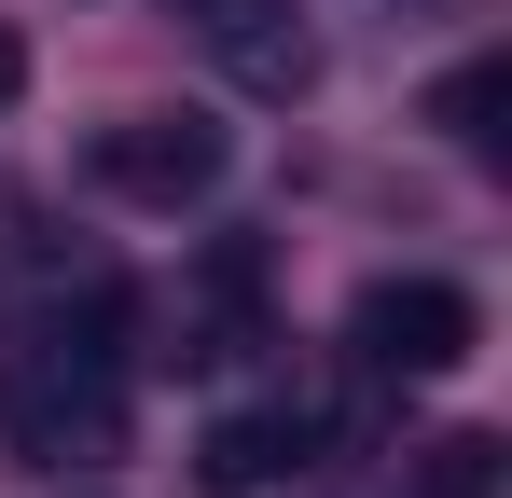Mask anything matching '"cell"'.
<instances>
[{
  "label": "cell",
  "mask_w": 512,
  "mask_h": 498,
  "mask_svg": "<svg viewBox=\"0 0 512 498\" xmlns=\"http://www.w3.org/2000/svg\"><path fill=\"white\" fill-rule=\"evenodd\" d=\"M194 14H222V0H194Z\"/></svg>",
  "instance_id": "obj_9"
},
{
  "label": "cell",
  "mask_w": 512,
  "mask_h": 498,
  "mask_svg": "<svg viewBox=\"0 0 512 498\" xmlns=\"http://www.w3.org/2000/svg\"><path fill=\"white\" fill-rule=\"evenodd\" d=\"M471 291L457 277H374L360 305H346V360L360 374H457L471 360Z\"/></svg>",
  "instance_id": "obj_2"
},
{
  "label": "cell",
  "mask_w": 512,
  "mask_h": 498,
  "mask_svg": "<svg viewBox=\"0 0 512 498\" xmlns=\"http://www.w3.org/2000/svg\"><path fill=\"white\" fill-rule=\"evenodd\" d=\"M14 83H28V42H14V28H0V97H14Z\"/></svg>",
  "instance_id": "obj_8"
},
{
  "label": "cell",
  "mask_w": 512,
  "mask_h": 498,
  "mask_svg": "<svg viewBox=\"0 0 512 498\" xmlns=\"http://www.w3.org/2000/svg\"><path fill=\"white\" fill-rule=\"evenodd\" d=\"M499 56H471V70H443V97H429V125H443V139H499V125H485V111H499Z\"/></svg>",
  "instance_id": "obj_7"
},
{
  "label": "cell",
  "mask_w": 512,
  "mask_h": 498,
  "mask_svg": "<svg viewBox=\"0 0 512 498\" xmlns=\"http://www.w3.org/2000/svg\"><path fill=\"white\" fill-rule=\"evenodd\" d=\"M208 42H222V70H236V83H263V97H291V83L319 70V42H305L277 0H222V14H208Z\"/></svg>",
  "instance_id": "obj_4"
},
{
  "label": "cell",
  "mask_w": 512,
  "mask_h": 498,
  "mask_svg": "<svg viewBox=\"0 0 512 498\" xmlns=\"http://www.w3.org/2000/svg\"><path fill=\"white\" fill-rule=\"evenodd\" d=\"M429 498H499V429H443L429 443Z\"/></svg>",
  "instance_id": "obj_6"
},
{
  "label": "cell",
  "mask_w": 512,
  "mask_h": 498,
  "mask_svg": "<svg viewBox=\"0 0 512 498\" xmlns=\"http://www.w3.org/2000/svg\"><path fill=\"white\" fill-rule=\"evenodd\" d=\"M305 443H319V415H222V429H208V485L250 498V485H277Z\"/></svg>",
  "instance_id": "obj_5"
},
{
  "label": "cell",
  "mask_w": 512,
  "mask_h": 498,
  "mask_svg": "<svg viewBox=\"0 0 512 498\" xmlns=\"http://www.w3.org/2000/svg\"><path fill=\"white\" fill-rule=\"evenodd\" d=\"M84 166L125 208H194V194H222V125L208 111H125V125H97Z\"/></svg>",
  "instance_id": "obj_3"
},
{
  "label": "cell",
  "mask_w": 512,
  "mask_h": 498,
  "mask_svg": "<svg viewBox=\"0 0 512 498\" xmlns=\"http://www.w3.org/2000/svg\"><path fill=\"white\" fill-rule=\"evenodd\" d=\"M0 429L28 443V457H111L125 443V374H111V346H28V360H0Z\"/></svg>",
  "instance_id": "obj_1"
}]
</instances>
